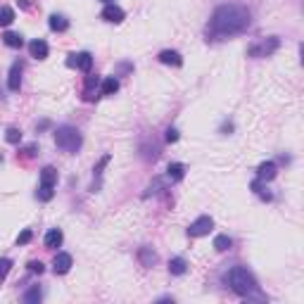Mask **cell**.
I'll list each match as a JSON object with an SVG mask.
<instances>
[{
	"label": "cell",
	"mask_w": 304,
	"mask_h": 304,
	"mask_svg": "<svg viewBox=\"0 0 304 304\" xmlns=\"http://www.w3.org/2000/svg\"><path fill=\"white\" fill-rule=\"evenodd\" d=\"M102 2H107V5H109V2H112V0H102Z\"/></svg>",
	"instance_id": "32"
},
{
	"label": "cell",
	"mask_w": 304,
	"mask_h": 304,
	"mask_svg": "<svg viewBox=\"0 0 304 304\" xmlns=\"http://www.w3.org/2000/svg\"><path fill=\"white\" fill-rule=\"evenodd\" d=\"M212 228H214L212 216H200V219H195L193 224L188 226V236H190V238H202V236H207Z\"/></svg>",
	"instance_id": "5"
},
{
	"label": "cell",
	"mask_w": 304,
	"mask_h": 304,
	"mask_svg": "<svg viewBox=\"0 0 304 304\" xmlns=\"http://www.w3.org/2000/svg\"><path fill=\"white\" fill-rule=\"evenodd\" d=\"M48 27L53 29V31H67L69 29V19H67L65 14H50Z\"/></svg>",
	"instance_id": "15"
},
{
	"label": "cell",
	"mask_w": 304,
	"mask_h": 304,
	"mask_svg": "<svg viewBox=\"0 0 304 304\" xmlns=\"http://www.w3.org/2000/svg\"><path fill=\"white\" fill-rule=\"evenodd\" d=\"M22 69H24L22 62H14L12 69H10V81H7L10 91H19V86H22Z\"/></svg>",
	"instance_id": "11"
},
{
	"label": "cell",
	"mask_w": 304,
	"mask_h": 304,
	"mask_svg": "<svg viewBox=\"0 0 304 304\" xmlns=\"http://www.w3.org/2000/svg\"><path fill=\"white\" fill-rule=\"evenodd\" d=\"M10 266H12L10 259H0V280H5V276L10 273Z\"/></svg>",
	"instance_id": "27"
},
{
	"label": "cell",
	"mask_w": 304,
	"mask_h": 304,
	"mask_svg": "<svg viewBox=\"0 0 304 304\" xmlns=\"http://www.w3.org/2000/svg\"><path fill=\"white\" fill-rule=\"evenodd\" d=\"M55 145L60 147L62 152H67V155L79 152V147H81L79 129H74V126H60V129L55 131Z\"/></svg>",
	"instance_id": "3"
},
{
	"label": "cell",
	"mask_w": 304,
	"mask_h": 304,
	"mask_svg": "<svg viewBox=\"0 0 304 304\" xmlns=\"http://www.w3.org/2000/svg\"><path fill=\"white\" fill-rule=\"evenodd\" d=\"M5 140H7V143H12V145H17V143L22 140V131H19V129H7V133H5Z\"/></svg>",
	"instance_id": "26"
},
{
	"label": "cell",
	"mask_w": 304,
	"mask_h": 304,
	"mask_svg": "<svg viewBox=\"0 0 304 304\" xmlns=\"http://www.w3.org/2000/svg\"><path fill=\"white\" fill-rule=\"evenodd\" d=\"M178 140V131L176 129H167V143H176Z\"/></svg>",
	"instance_id": "30"
},
{
	"label": "cell",
	"mask_w": 304,
	"mask_h": 304,
	"mask_svg": "<svg viewBox=\"0 0 304 304\" xmlns=\"http://www.w3.org/2000/svg\"><path fill=\"white\" fill-rule=\"evenodd\" d=\"M250 24V10L242 7V5H236V2H228V5H219L214 10L204 34H207V40H226L247 31Z\"/></svg>",
	"instance_id": "1"
},
{
	"label": "cell",
	"mask_w": 304,
	"mask_h": 304,
	"mask_svg": "<svg viewBox=\"0 0 304 304\" xmlns=\"http://www.w3.org/2000/svg\"><path fill=\"white\" fill-rule=\"evenodd\" d=\"M29 271H31V273H43V271H45V266H43V262H29Z\"/></svg>",
	"instance_id": "28"
},
{
	"label": "cell",
	"mask_w": 304,
	"mask_h": 304,
	"mask_svg": "<svg viewBox=\"0 0 304 304\" xmlns=\"http://www.w3.org/2000/svg\"><path fill=\"white\" fill-rule=\"evenodd\" d=\"M55 183H57V169H55V167H45V169L40 171V185L55 188Z\"/></svg>",
	"instance_id": "16"
},
{
	"label": "cell",
	"mask_w": 304,
	"mask_h": 304,
	"mask_svg": "<svg viewBox=\"0 0 304 304\" xmlns=\"http://www.w3.org/2000/svg\"><path fill=\"white\" fill-rule=\"evenodd\" d=\"M138 257H140V262H143V266H152L155 262H157V254L150 250V247H143V250L138 252Z\"/></svg>",
	"instance_id": "23"
},
{
	"label": "cell",
	"mask_w": 304,
	"mask_h": 304,
	"mask_svg": "<svg viewBox=\"0 0 304 304\" xmlns=\"http://www.w3.org/2000/svg\"><path fill=\"white\" fill-rule=\"evenodd\" d=\"M29 53H31V57H36V60H45L48 57V43L40 38L31 40L29 43Z\"/></svg>",
	"instance_id": "10"
},
{
	"label": "cell",
	"mask_w": 304,
	"mask_h": 304,
	"mask_svg": "<svg viewBox=\"0 0 304 304\" xmlns=\"http://www.w3.org/2000/svg\"><path fill=\"white\" fill-rule=\"evenodd\" d=\"M62 240H65L62 231H60V228H53V231H48V236H45V247H48V250H55V247L62 245Z\"/></svg>",
	"instance_id": "14"
},
{
	"label": "cell",
	"mask_w": 304,
	"mask_h": 304,
	"mask_svg": "<svg viewBox=\"0 0 304 304\" xmlns=\"http://www.w3.org/2000/svg\"><path fill=\"white\" fill-rule=\"evenodd\" d=\"M276 178V162H264L257 169V181H273Z\"/></svg>",
	"instance_id": "9"
},
{
	"label": "cell",
	"mask_w": 304,
	"mask_h": 304,
	"mask_svg": "<svg viewBox=\"0 0 304 304\" xmlns=\"http://www.w3.org/2000/svg\"><path fill=\"white\" fill-rule=\"evenodd\" d=\"M98 83H100V79H98V76H88V79H86V91H83V98H86L88 102L98 98V95H95V88H98Z\"/></svg>",
	"instance_id": "18"
},
{
	"label": "cell",
	"mask_w": 304,
	"mask_h": 304,
	"mask_svg": "<svg viewBox=\"0 0 304 304\" xmlns=\"http://www.w3.org/2000/svg\"><path fill=\"white\" fill-rule=\"evenodd\" d=\"M2 43H5L7 48H22V45H24V38H22L19 34H14V31H7V34L2 36Z\"/></svg>",
	"instance_id": "19"
},
{
	"label": "cell",
	"mask_w": 304,
	"mask_h": 304,
	"mask_svg": "<svg viewBox=\"0 0 304 304\" xmlns=\"http://www.w3.org/2000/svg\"><path fill=\"white\" fill-rule=\"evenodd\" d=\"M226 283H228L231 290L236 292V295H240V297H262L257 280H254V276H252L245 266H233V269L228 271V276H226Z\"/></svg>",
	"instance_id": "2"
},
{
	"label": "cell",
	"mask_w": 304,
	"mask_h": 304,
	"mask_svg": "<svg viewBox=\"0 0 304 304\" xmlns=\"http://www.w3.org/2000/svg\"><path fill=\"white\" fill-rule=\"evenodd\" d=\"M31 238H34V233H31V231H29V228H27V231H22V233H19V238H17V242H19V245H27V242H29V240H31Z\"/></svg>",
	"instance_id": "29"
},
{
	"label": "cell",
	"mask_w": 304,
	"mask_h": 304,
	"mask_svg": "<svg viewBox=\"0 0 304 304\" xmlns=\"http://www.w3.org/2000/svg\"><path fill=\"white\" fill-rule=\"evenodd\" d=\"M69 269H71V254L60 252V254L55 257V262H53V271L57 273V276H65Z\"/></svg>",
	"instance_id": "8"
},
{
	"label": "cell",
	"mask_w": 304,
	"mask_h": 304,
	"mask_svg": "<svg viewBox=\"0 0 304 304\" xmlns=\"http://www.w3.org/2000/svg\"><path fill=\"white\" fill-rule=\"evenodd\" d=\"M231 245H233V240L228 238V236H216V238H214V247H216V252L231 250Z\"/></svg>",
	"instance_id": "24"
},
{
	"label": "cell",
	"mask_w": 304,
	"mask_h": 304,
	"mask_svg": "<svg viewBox=\"0 0 304 304\" xmlns=\"http://www.w3.org/2000/svg\"><path fill=\"white\" fill-rule=\"evenodd\" d=\"M159 62H162V65L181 67V65H183V57L176 53V50H162V53H159Z\"/></svg>",
	"instance_id": "13"
},
{
	"label": "cell",
	"mask_w": 304,
	"mask_h": 304,
	"mask_svg": "<svg viewBox=\"0 0 304 304\" xmlns=\"http://www.w3.org/2000/svg\"><path fill=\"white\" fill-rule=\"evenodd\" d=\"M67 67L79 69V71H91L93 67V55L91 53H74L67 57Z\"/></svg>",
	"instance_id": "6"
},
{
	"label": "cell",
	"mask_w": 304,
	"mask_h": 304,
	"mask_svg": "<svg viewBox=\"0 0 304 304\" xmlns=\"http://www.w3.org/2000/svg\"><path fill=\"white\" fill-rule=\"evenodd\" d=\"M40 297H43L40 288H38V285H31V288L24 292V297H22V300H24L27 304H34V302H40Z\"/></svg>",
	"instance_id": "20"
},
{
	"label": "cell",
	"mask_w": 304,
	"mask_h": 304,
	"mask_svg": "<svg viewBox=\"0 0 304 304\" xmlns=\"http://www.w3.org/2000/svg\"><path fill=\"white\" fill-rule=\"evenodd\" d=\"M280 48V38L278 36H269V38H262L257 40V43H252L250 48H247V55L250 57H269V55H273Z\"/></svg>",
	"instance_id": "4"
},
{
	"label": "cell",
	"mask_w": 304,
	"mask_h": 304,
	"mask_svg": "<svg viewBox=\"0 0 304 304\" xmlns=\"http://www.w3.org/2000/svg\"><path fill=\"white\" fill-rule=\"evenodd\" d=\"M12 22H14V10L7 7V5H2L0 7V27H10Z\"/></svg>",
	"instance_id": "21"
},
{
	"label": "cell",
	"mask_w": 304,
	"mask_h": 304,
	"mask_svg": "<svg viewBox=\"0 0 304 304\" xmlns=\"http://www.w3.org/2000/svg\"><path fill=\"white\" fill-rule=\"evenodd\" d=\"M183 176H185V167L181 164V162L169 164V169H167V181H169V183H178Z\"/></svg>",
	"instance_id": "12"
},
{
	"label": "cell",
	"mask_w": 304,
	"mask_h": 304,
	"mask_svg": "<svg viewBox=\"0 0 304 304\" xmlns=\"http://www.w3.org/2000/svg\"><path fill=\"white\" fill-rule=\"evenodd\" d=\"M117 91H119V81L114 79V76H107L102 81V95H114Z\"/></svg>",
	"instance_id": "22"
},
{
	"label": "cell",
	"mask_w": 304,
	"mask_h": 304,
	"mask_svg": "<svg viewBox=\"0 0 304 304\" xmlns=\"http://www.w3.org/2000/svg\"><path fill=\"white\" fill-rule=\"evenodd\" d=\"M53 195H55V190L50 185H38V190H36V198H38L40 202H50Z\"/></svg>",
	"instance_id": "25"
},
{
	"label": "cell",
	"mask_w": 304,
	"mask_h": 304,
	"mask_svg": "<svg viewBox=\"0 0 304 304\" xmlns=\"http://www.w3.org/2000/svg\"><path fill=\"white\" fill-rule=\"evenodd\" d=\"M19 7H24V10H29V0H19Z\"/></svg>",
	"instance_id": "31"
},
{
	"label": "cell",
	"mask_w": 304,
	"mask_h": 304,
	"mask_svg": "<svg viewBox=\"0 0 304 304\" xmlns=\"http://www.w3.org/2000/svg\"><path fill=\"white\" fill-rule=\"evenodd\" d=\"M169 271H171L173 276H183L185 271H188V264H185L183 257H173L171 262H169Z\"/></svg>",
	"instance_id": "17"
},
{
	"label": "cell",
	"mask_w": 304,
	"mask_h": 304,
	"mask_svg": "<svg viewBox=\"0 0 304 304\" xmlns=\"http://www.w3.org/2000/svg\"><path fill=\"white\" fill-rule=\"evenodd\" d=\"M124 10H121L119 5H114V2H109V5H105V10H102V19L105 22H109V24H119V22H124Z\"/></svg>",
	"instance_id": "7"
}]
</instances>
